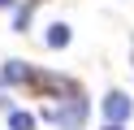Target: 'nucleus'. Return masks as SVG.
<instances>
[{
    "label": "nucleus",
    "mask_w": 134,
    "mask_h": 130,
    "mask_svg": "<svg viewBox=\"0 0 134 130\" xmlns=\"http://www.w3.org/2000/svg\"><path fill=\"white\" fill-rule=\"evenodd\" d=\"M43 117L52 121L56 130H82V121H87V95H82L78 87H69L61 104H52V108H43Z\"/></svg>",
    "instance_id": "f257e3e1"
},
{
    "label": "nucleus",
    "mask_w": 134,
    "mask_h": 130,
    "mask_svg": "<svg viewBox=\"0 0 134 130\" xmlns=\"http://www.w3.org/2000/svg\"><path fill=\"white\" fill-rule=\"evenodd\" d=\"M104 117L121 126V121L130 117V95H121V91H108V95H104Z\"/></svg>",
    "instance_id": "f03ea898"
},
{
    "label": "nucleus",
    "mask_w": 134,
    "mask_h": 130,
    "mask_svg": "<svg viewBox=\"0 0 134 130\" xmlns=\"http://www.w3.org/2000/svg\"><path fill=\"white\" fill-rule=\"evenodd\" d=\"M0 78H4V82H30V78H35V69H30V65H22V61H4Z\"/></svg>",
    "instance_id": "7ed1b4c3"
},
{
    "label": "nucleus",
    "mask_w": 134,
    "mask_h": 130,
    "mask_svg": "<svg viewBox=\"0 0 134 130\" xmlns=\"http://www.w3.org/2000/svg\"><path fill=\"white\" fill-rule=\"evenodd\" d=\"M65 43H69V26H65V22H56L52 30H48V48H65Z\"/></svg>",
    "instance_id": "20e7f679"
},
{
    "label": "nucleus",
    "mask_w": 134,
    "mask_h": 130,
    "mask_svg": "<svg viewBox=\"0 0 134 130\" xmlns=\"http://www.w3.org/2000/svg\"><path fill=\"white\" fill-rule=\"evenodd\" d=\"M9 130H35V113H9Z\"/></svg>",
    "instance_id": "39448f33"
},
{
    "label": "nucleus",
    "mask_w": 134,
    "mask_h": 130,
    "mask_svg": "<svg viewBox=\"0 0 134 130\" xmlns=\"http://www.w3.org/2000/svg\"><path fill=\"white\" fill-rule=\"evenodd\" d=\"M0 9H13V0H0Z\"/></svg>",
    "instance_id": "423d86ee"
},
{
    "label": "nucleus",
    "mask_w": 134,
    "mask_h": 130,
    "mask_svg": "<svg viewBox=\"0 0 134 130\" xmlns=\"http://www.w3.org/2000/svg\"><path fill=\"white\" fill-rule=\"evenodd\" d=\"M104 130H121V126H117V121H108V126H104Z\"/></svg>",
    "instance_id": "0eeeda50"
}]
</instances>
